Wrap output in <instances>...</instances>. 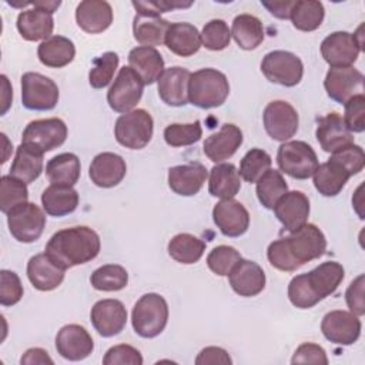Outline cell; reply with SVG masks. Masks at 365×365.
<instances>
[{
    "label": "cell",
    "mask_w": 365,
    "mask_h": 365,
    "mask_svg": "<svg viewBox=\"0 0 365 365\" xmlns=\"http://www.w3.org/2000/svg\"><path fill=\"white\" fill-rule=\"evenodd\" d=\"M101 248L98 234L86 225L63 228L46 244V255L60 268L68 269L94 259Z\"/></svg>",
    "instance_id": "1"
},
{
    "label": "cell",
    "mask_w": 365,
    "mask_h": 365,
    "mask_svg": "<svg viewBox=\"0 0 365 365\" xmlns=\"http://www.w3.org/2000/svg\"><path fill=\"white\" fill-rule=\"evenodd\" d=\"M230 83L217 68H201L191 73L188 80V103L198 108H215L225 103Z\"/></svg>",
    "instance_id": "2"
},
{
    "label": "cell",
    "mask_w": 365,
    "mask_h": 365,
    "mask_svg": "<svg viewBox=\"0 0 365 365\" xmlns=\"http://www.w3.org/2000/svg\"><path fill=\"white\" fill-rule=\"evenodd\" d=\"M168 304L165 298L155 292L144 294L131 312L134 332L141 338H155L168 322Z\"/></svg>",
    "instance_id": "3"
},
{
    "label": "cell",
    "mask_w": 365,
    "mask_h": 365,
    "mask_svg": "<svg viewBox=\"0 0 365 365\" xmlns=\"http://www.w3.org/2000/svg\"><path fill=\"white\" fill-rule=\"evenodd\" d=\"M154 121L151 114L143 108H134L115 120L114 137L117 143L130 150L144 148L153 138Z\"/></svg>",
    "instance_id": "4"
},
{
    "label": "cell",
    "mask_w": 365,
    "mask_h": 365,
    "mask_svg": "<svg viewBox=\"0 0 365 365\" xmlns=\"http://www.w3.org/2000/svg\"><path fill=\"white\" fill-rule=\"evenodd\" d=\"M277 164L279 171L287 175L295 180H308L318 167V157L308 143L292 140L278 147Z\"/></svg>",
    "instance_id": "5"
},
{
    "label": "cell",
    "mask_w": 365,
    "mask_h": 365,
    "mask_svg": "<svg viewBox=\"0 0 365 365\" xmlns=\"http://www.w3.org/2000/svg\"><path fill=\"white\" fill-rule=\"evenodd\" d=\"M364 26L352 34L348 31H334L327 36L321 43V54L331 67H349L352 66L364 48L362 38Z\"/></svg>",
    "instance_id": "6"
},
{
    "label": "cell",
    "mask_w": 365,
    "mask_h": 365,
    "mask_svg": "<svg viewBox=\"0 0 365 365\" xmlns=\"http://www.w3.org/2000/svg\"><path fill=\"white\" fill-rule=\"evenodd\" d=\"M261 71L271 83L294 87L304 76V64L301 58L287 50H274L264 56L261 61Z\"/></svg>",
    "instance_id": "7"
},
{
    "label": "cell",
    "mask_w": 365,
    "mask_h": 365,
    "mask_svg": "<svg viewBox=\"0 0 365 365\" xmlns=\"http://www.w3.org/2000/svg\"><path fill=\"white\" fill-rule=\"evenodd\" d=\"M144 86L141 77L131 67L124 66L120 68L114 83L107 91V103L110 108L120 114L133 111L143 97Z\"/></svg>",
    "instance_id": "8"
},
{
    "label": "cell",
    "mask_w": 365,
    "mask_h": 365,
    "mask_svg": "<svg viewBox=\"0 0 365 365\" xmlns=\"http://www.w3.org/2000/svg\"><path fill=\"white\" fill-rule=\"evenodd\" d=\"M58 87L50 78L36 71L21 76V104L27 110L48 111L58 103Z\"/></svg>",
    "instance_id": "9"
},
{
    "label": "cell",
    "mask_w": 365,
    "mask_h": 365,
    "mask_svg": "<svg viewBox=\"0 0 365 365\" xmlns=\"http://www.w3.org/2000/svg\"><path fill=\"white\" fill-rule=\"evenodd\" d=\"M6 215L9 231L19 242L30 244L41 237L46 227V214L34 202H23Z\"/></svg>",
    "instance_id": "10"
},
{
    "label": "cell",
    "mask_w": 365,
    "mask_h": 365,
    "mask_svg": "<svg viewBox=\"0 0 365 365\" xmlns=\"http://www.w3.org/2000/svg\"><path fill=\"white\" fill-rule=\"evenodd\" d=\"M67 134V125L61 118H40L26 125L21 134V143L30 144L43 153H48L63 145Z\"/></svg>",
    "instance_id": "11"
},
{
    "label": "cell",
    "mask_w": 365,
    "mask_h": 365,
    "mask_svg": "<svg viewBox=\"0 0 365 365\" xmlns=\"http://www.w3.org/2000/svg\"><path fill=\"white\" fill-rule=\"evenodd\" d=\"M262 123L267 134L272 140L285 143L297 134L299 117L297 110L288 101L274 100L265 106Z\"/></svg>",
    "instance_id": "12"
},
{
    "label": "cell",
    "mask_w": 365,
    "mask_h": 365,
    "mask_svg": "<svg viewBox=\"0 0 365 365\" xmlns=\"http://www.w3.org/2000/svg\"><path fill=\"white\" fill-rule=\"evenodd\" d=\"M285 242L292 257L301 265L318 259L327 250V238L324 232L315 224L309 222L291 231L289 235L285 237Z\"/></svg>",
    "instance_id": "13"
},
{
    "label": "cell",
    "mask_w": 365,
    "mask_h": 365,
    "mask_svg": "<svg viewBox=\"0 0 365 365\" xmlns=\"http://www.w3.org/2000/svg\"><path fill=\"white\" fill-rule=\"evenodd\" d=\"M361 319L351 311L335 309L324 315L321 322L322 335L336 345H352L361 335Z\"/></svg>",
    "instance_id": "14"
},
{
    "label": "cell",
    "mask_w": 365,
    "mask_h": 365,
    "mask_svg": "<svg viewBox=\"0 0 365 365\" xmlns=\"http://www.w3.org/2000/svg\"><path fill=\"white\" fill-rule=\"evenodd\" d=\"M324 87L331 100L345 104L354 96L364 94V74L352 66L331 67L325 76Z\"/></svg>",
    "instance_id": "15"
},
{
    "label": "cell",
    "mask_w": 365,
    "mask_h": 365,
    "mask_svg": "<svg viewBox=\"0 0 365 365\" xmlns=\"http://www.w3.org/2000/svg\"><path fill=\"white\" fill-rule=\"evenodd\" d=\"M90 318L98 335L111 338L125 328L127 309L118 299H100L93 305Z\"/></svg>",
    "instance_id": "16"
},
{
    "label": "cell",
    "mask_w": 365,
    "mask_h": 365,
    "mask_svg": "<svg viewBox=\"0 0 365 365\" xmlns=\"http://www.w3.org/2000/svg\"><path fill=\"white\" fill-rule=\"evenodd\" d=\"M212 221L222 235L230 238L241 237L250 227V214L237 200L218 201L212 208Z\"/></svg>",
    "instance_id": "17"
},
{
    "label": "cell",
    "mask_w": 365,
    "mask_h": 365,
    "mask_svg": "<svg viewBox=\"0 0 365 365\" xmlns=\"http://www.w3.org/2000/svg\"><path fill=\"white\" fill-rule=\"evenodd\" d=\"M56 349L64 359L83 361L93 352L94 341L83 325L68 324L57 332Z\"/></svg>",
    "instance_id": "18"
},
{
    "label": "cell",
    "mask_w": 365,
    "mask_h": 365,
    "mask_svg": "<svg viewBox=\"0 0 365 365\" xmlns=\"http://www.w3.org/2000/svg\"><path fill=\"white\" fill-rule=\"evenodd\" d=\"M230 285L240 297H255L265 288V272L254 261L241 258L228 274Z\"/></svg>",
    "instance_id": "19"
},
{
    "label": "cell",
    "mask_w": 365,
    "mask_h": 365,
    "mask_svg": "<svg viewBox=\"0 0 365 365\" xmlns=\"http://www.w3.org/2000/svg\"><path fill=\"white\" fill-rule=\"evenodd\" d=\"M127 165L121 155L115 153L97 154L88 168V177L91 182L100 188H111L118 185L125 177Z\"/></svg>",
    "instance_id": "20"
},
{
    "label": "cell",
    "mask_w": 365,
    "mask_h": 365,
    "mask_svg": "<svg viewBox=\"0 0 365 365\" xmlns=\"http://www.w3.org/2000/svg\"><path fill=\"white\" fill-rule=\"evenodd\" d=\"M272 210L277 220L291 232L308 221L309 200L302 191H287Z\"/></svg>",
    "instance_id": "21"
},
{
    "label": "cell",
    "mask_w": 365,
    "mask_h": 365,
    "mask_svg": "<svg viewBox=\"0 0 365 365\" xmlns=\"http://www.w3.org/2000/svg\"><path fill=\"white\" fill-rule=\"evenodd\" d=\"M242 131L231 123L222 124L220 131L205 138L202 150L212 163H222L231 158L242 144Z\"/></svg>",
    "instance_id": "22"
},
{
    "label": "cell",
    "mask_w": 365,
    "mask_h": 365,
    "mask_svg": "<svg viewBox=\"0 0 365 365\" xmlns=\"http://www.w3.org/2000/svg\"><path fill=\"white\" fill-rule=\"evenodd\" d=\"M191 73L180 66L165 68L157 81L160 98L171 107H181L188 103V80Z\"/></svg>",
    "instance_id": "23"
},
{
    "label": "cell",
    "mask_w": 365,
    "mask_h": 365,
    "mask_svg": "<svg viewBox=\"0 0 365 365\" xmlns=\"http://www.w3.org/2000/svg\"><path fill=\"white\" fill-rule=\"evenodd\" d=\"M315 137L325 153H335L344 145L352 144V133L346 128L342 117L332 111L318 120Z\"/></svg>",
    "instance_id": "24"
},
{
    "label": "cell",
    "mask_w": 365,
    "mask_h": 365,
    "mask_svg": "<svg viewBox=\"0 0 365 365\" xmlns=\"http://www.w3.org/2000/svg\"><path fill=\"white\" fill-rule=\"evenodd\" d=\"M207 177L208 171L200 163L174 165L168 170V187L178 195L192 197L202 188Z\"/></svg>",
    "instance_id": "25"
},
{
    "label": "cell",
    "mask_w": 365,
    "mask_h": 365,
    "mask_svg": "<svg viewBox=\"0 0 365 365\" xmlns=\"http://www.w3.org/2000/svg\"><path fill=\"white\" fill-rule=\"evenodd\" d=\"M76 21L88 34L103 33L113 23V9L104 0H84L76 9Z\"/></svg>",
    "instance_id": "26"
},
{
    "label": "cell",
    "mask_w": 365,
    "mask_h": 365,
    "mask_svg": "<svg viewBox=\"0 0 365 365\" xmlns=\"http://www.w3.org/2000/svg\"><path fill=\"white\" fill-rule=\"evenodd\" d=\"M27 278L38 291H53L61 285L66 269L56 265L46 252L36 254L27 262Z\"/></svg>",
    "instance_id": "27"
},
{
    "label": "cell",
    "mask_w": 365,
    "mask_h": 365,
    "mask_svg": "<svg viewBox=\"0 0 365 365\" xmlns=\"http://www.w3.org/2000/svg\"><path fill=\"white\" fill-rule=\"evenodd\" d=\"M17 30L20 36L27 41H38L47 40L51 37L54 29L53 14L40 9L34 7L29 10H23L17 16L16 21Z\"/></svg>",
    "instance_id": "28"
},
{
    "label": "cell",
    "mask_w": 365,
    "mask_h": 365,
    "mask_svg": "<svg viewBox=\"0 0 365 365\" xmlns=\"http://www.w3.org/2000/svg\"><path fill=\"white\" fill-rule=\"evenodd\" d=\"M128 67H131L143 80L145 86L154 84L161 77L164 60L155 47L138 46L128 53Z\"/></svg>",
    "instance_id": "29"
},
{
    "label": "cell",
    "mask_w": 365,
    "mask_h": 365,
    "mask_svg": "<svg viewBox=\"0 0 365 365\" xmlns=\"http://www.w3.org/2000/svg\"><path fill=\"white\" fill-rule=\"evenodd\" d=\"M164 44L171 53L180 57H190L195 54L202 46L198 29L185 21L170 24L165 33Z\"/></svg>",
    "instance_id": "30"
},
{
    "label": "cell",
    "mask_w": 365,
    "mask_h": 365,
    "mask_svg": "<svg viewBox=\"0 0 365 365\" xmlns=\"http://www.w3.org/2000/svg\"><path fill=\"white\" fill-rule=\"evenodd\" d=\"M78 200V192L71 185L64 184H50L41 194L43 210L51 217H64L74 212Z\"/></svg>",
    "instance_id": "31"
},
{
    "label": "cell",
    "mask_w": 365,
    "mask_h": 365,
    "mask_svg": "<svg viewBox=\"0 0 365 365\" xmlns=\"http://www.w3.org/2000/svg\"><path fill=\"white\" fill-rule=\"evenodd\" d=\"M43 151L21 143L16 148L14 160L10 167V175L21 180L26 184L34 182L43 173Z\"/></svg>",
    "instance_id": "32"
},
{
    "label": "cell",
    "mask_w": 365,
    "mask_h": 365,
    "mask_svg": "<svg viewBox=\"0 0 365 365\" xmlns=\"http://www.w3.org/2000/svg\"><path fill=\"white\" fill-rule=\"evenodd\" d=\"M76 56L74 43L64 36H51L37 47V57L41 64L50 68L68 66Z\"/></svg>",
    "instance_id": "33"
},
{
    "label": "cell",
    "mask_w": 365,
    "mask_h": 365,
    "mask_svg": "<svg viewBox=\"0 0 365 365\" xmlns=\"http://www.w3.org/2000/svg\"><path fill=\"white\" fill-rule=\"evenodd\" d=\"M170 21L151 13H135L133 20L134 38L145 47L161 46L165 38V33L170 27Z\"/></svg>",
    "instance_id": "34"
},
{
    "label": "cell",
    "mask_w": 365,
    "mask_h": 365,
    "mask_svg": "<svg viewBox=\"0 0 365 365\" xmlns=\"http://www.w3.org/2000/svg\"><path fill=\"white\" fill-rule=\"evenodd\" d=\"M317 191L324 197L338 195L349 180V173L335 160L329 158L327 163L318 164L312 174Z\"/></svg>",
    "instance_id": "35"
},
{
    "label": "cell",
    "mask_w": 365,
    "mask_h": 365,
    "mask_svg": "<svg viewBox=\"0 0 365 365\" xmlns=\"http://www.w3.org/2000/svg\"><path fill=\"white\" fill-rule=\"evenodd\" d=\"M241 190V177L231 163H220L214 165L208 177V192L212 197L228 200L234 198Z\"/></svg>",
    "instance_id": "36"
},
{
    "label": "cell",
    "mask_w": 365,
    "mask_h": 365,
    "mask_svg": "<svg viewBox=\"0 0 365 365\" xmlns=\"http://www.w3.org/2000/svg\"><path fill=\"white\" fill-rule=\"evenodd\" d=\"M345 277L344 267L336 261H325L307 272V278L314 292L322 301L334 294Z\"/></svg>",
    "instance_id": "37"
},
{
    "label": "cell",
    "mask_w": 365,
    "mask_h": 365,
    "mask_svg": "<svg viewBox=\"0 0 365 365\" xmlns=\"http://www.w3.org/2000/svg\"><path fill=\"white\" fill-rule=\"evenodd\" d=\"M234 41L242 50H254L264 41V27L258 17L252 14H238L231 27Z\"/></svg>",
    "instance_id": "38"
},
{
    "label": "cell",
    "mask_w": 365,
    "mask_h": 365,
    "mask_svg": "<svg viewBox=\"0 0 365 365\" xmlns=\"http://www.w3.org/2000/svg\"><path fill=\"white\" fill-rule=\"evenodd\" d=\"M81 173L80 160L73 153H61L48 160L46 177L51 184L76 185Z\"/></svg>",
    "instance_id": "39"
},
{
    "label": "cell",
    "mask_w": 365,
    "mask_h": 365,
    "mask_svg": "<svg viewBox=\"0 0 365 365\" xmlns=\"http://www.w3.org/2000/svg\"><path fill=\"white\" fill-rule=\"evenodd\" d=\"M167 251L174 261L190 265L201 259L205 251V242L192 234L181 232L168 241Z\"/></svg>",
    "instance_id": "40"
},
{
    "label": "cell",
    "mask_w": 365,
    "mask_h": 365,
    "mask_svg": "<svg viewBox=\"0 0 365 365\" xmlns=\"http://www.w3.org/2000/svg\"><path fill=\"white\" fill-rule=\"evenodd\" d=\"M325 16V9L321 1L317 0H295L291 10V21L297 30L314 31L317 30Z\"/></svg>",
    "instance_id": "41"
},
{
    "label": "cell",
    "mask_w": 365,
    "mask_h": 365,
    "mask_svg": "<svg viewBox=\"0 0 365 365\" xmlns=\"http://www.w3.org/2000/svg\"><path fill=\"white\" fill-rule=\"evenodd\" d=\"M255 184L257 198L268 210H272L277 201L288 191V184L278 170L269 168Z\"/></svg>",
    "instance_id": "42"
},
{
    "label": "cell",
    "mask_w": 365,
    "mask_h": 365,
    "mask_svg": "<svg viewBox=\"0 0 365 365\" xmlns=\"http://www.w3.org/2000/svg\"><path fill=\"white\" fill-rule=\"evenodd\" d=\"M90 282L93 288L97 291H120L125 288L128 284V272L124 267L118 264H106L91 274Z\"/></svg>",
    "instance_id": "43"
},
{
    "label": "cell",
    "mask_w": 365,
    "mask_h": 365,
    "mask_svg": "<svg viewBox=\"0 0 365 365\" xmlns=\"http://www.w3.org/2000/svg\"><path fill=\"white\" fill-rule=\"evenodd\" d=\"M271 164L272 158L267 151L261 148H251L242 157L238 174L242 180L252 184L257 182L271 168Z\"/></svg>",
    "instance_id": "44"
},
{
    "label": "cell",
    "mask_w": 365,
    "mask_h": 365,
    "mask_svg": "<svg viewBox=\"0 0 365 365\" xmlns=\"http://www.w3.org/2000/svg\"><path fill=\"white\" fill-rule=\"evenodd\" d=\"M29 190L27 184L13 175H1L0 180V210L9 214L14 207L27 202Z\"/></svg>",
    "instance_id": "45"
},
{
    "label": "cell",
    "mask_w": 365,
    "mask_h": 365,
    "mask_svg": "<svg viewBox=\"0 0 365 365\" xmlns=\"http://www.w3.org/2000/svg\"><path fill=\"white\" fill-rule=\"evenodd\" d=\"M118 54L114 51H106L101 56H98L94 63L93 67L90 68L88 73V83L93 88H104L107 87L113 77L114 73L118 67Z\"/></svg>",
    "instance_id": "46"
},
{
    "label": "cell",
    "mask_w": 365,
    "mask_h": 365,
    "mask_svg": "<svg viewBox=\"0 0 365 365\" xmlns=\"http://www.w3.org/2000/svg\"><path fill=\"white\" fill-rule=\"evenodd\" d=\"M201 135H202V128L198 120L188 124L174 123L164 128V140L171 147L191 145L200 141Z\"/></svg>",
    "instance_id": "47"
},
{
    "label": "cell",
    "mask_w": 365,
    "mask_h": 365,
    "mask_svg": "<svg viewBox=\"0 0 365 365\" xmlns=\"http://www.w3.org/2000/svg\"><path fill=\"white\" fill-rule=\"evenodd\" d=\"M201 44L211 51H221L230 46L231 30L221 19H212L202 27Z\"/></svg>",
    "instance_id": "48"
},
{
    "label": "cell",
    "mask_w": 365,
    "mask_h": 365,
    "mask_svg": "<svg viewBox=\"0 0 365 365\" xmlns=\"http://www.w3.org/2000/svg\"><path fill=\"white\" fill-rule=\"evenodd\" d=\"M288 299L289 302L299 308V309H308L315 307L321 299L314 292L312 287L308 282L307 272L295 275L289 284H288Z\"/></svg>",
    "instance_id": "49"
},
{
    "label": "cell",
    "mask_w": 365,
    "mask_h": 365,
    "mask_svg": "<svg viewBox=\"0 0 365 365\" xmlns=\"http://www.w3.org/2000/svg\"><path fill=\"white\" fill-rule=\"evenodd\" d=\"M241 254L231 245H218L207 255L208 268L220 277H228L232 267L241 259Z\"/></svg>",
    "instance_id": "50"
},
{
    "label": "cell",
    "mask_w": 365,
    "mask_h": 365,
    "mask_svg": "<svg viewBox=\"0 0 365 365\" xmlns=\"http://www.w3.org/2000/svg\"><path fill=\"white\" fill-rule=\"evenodd\" d=\"M267 258L274 268L284 271V272H292V271H297L299 267H302L292 257V254L285 242V238L275 240L268 245Z\"/></svg>",
    "instance_id": "51"
},
{
    "label": "cell",
    "mask_w": 365,
    "mask_h": 365,
    "mask_svg": "<svg viewBox=\"0 0 365 365\" xmlns=\"http://www.w3.org/2000/svg\"><path fill=\"white\" fill-rule=\"evenodd\" d=\"M329 158L338 161L349 173L351 177L361 173L364 165H365L364 148L361 145L354 144V143L341 147L339 150L332 153Z\"/></svg>",
    "instance_id": "52"
},
{
    "label": "cell",
    "mask_w": 365,
    "mask_h": 365,
    "mask_svg": "<svg viewBox=\"0 0 365 365\" xmlns=\"http://www.w3.org/2000/svg\"><path fill=\"white\" fill-rule=\"evenodd\" d=\"M23 285L19 275L10 269L0 271V304L3 307L16 305L23 298Z\"/></svg>",
    "instance_id": "53"
},
{
    "label": "cell",
    "mask_w": 365,
    "mask_h": 365,
    "mask_svg": "<svg viewBox=\"0 0 365 365\" xmlns=\"http://www.w3.org/2000/svg\"><path fill=\"white\" fill-rule=\"evenodd\" d=\"M344 123L351 133H362L365 130V96L358 94L349 98L345 104Z\"/></svg>",
    "instance_id": "54"
},
{
    "label": "cell",
    "mask_w": 365,
    "mask_h": 365,
    "mask_svg": "<svg viewBox=\"0 0 365 365\" xmlns=\"http://www.w3.org/2000/svg\"><path fill=\"white\" fill-rule=\"evenodd\" d=\"M104 365H143V355L140 351L128 344H118L107 349Z\"/></svg>",
    "instance_id": "55"
},
{
    "label": "cell",
    "mask_w": 365,
    "mask_h": 365,
    "mask_svg": "<svg viewBox=\"0 0 365 365\" xmlns=\"http://www.w3.org/2000/svg\"><path fill=\"white\" fill-rule=\"evenodd\" d=\"M291 364H318V365H327L328 364V356L325 349L312 342H304L301 344L291 359Z\"/></svg>",
    "instance_id": "56"
},
{
    "label": "cell",
    "mask_w": 365,
    "mask_h": 365,
    "mask_svg": "<svg viewBox=\"0 0 365 365\" xmlns=\"http://www.w3.org/2000/svg\"><path fill=\"white\" fill-rule=\"evenodd\" d=\"M364 285H365V275L359 274L346 288L345 291V301L352 314L356 317H362L365 314V302H364Z\"/></svg>",
    "instance_id": "57"
},
{
    "label": "cell",
    "mask_w": 365,
    "mask_h": 365,
    "mask_svg": "<svg viewBox=\"0 0 365 365\" xmlns=\"http://www.w3.org/2000/svg\"><path fill=\"white\" fill-rule=\"evenodd\" d=\"M131 4L137 13H151V14L160 16L161 13H165L174 9H188L192 6V1L154 0V1H133Z\"/></svg>",
    "instance_id": "58"
},
{
    "label": "cell",
    "mask_w": 365,
    "mask_h": 365,
    "mask_svg": "<svg viewBox=\"0 0 365 365\" xmlns=\"http://www.w3.org/2000/svg\"><path fill=\"white\" fill-rule=\"evenodd\" d=\"M195 364L197 365H207V364H211V365H215V364L231 365L232 359H231L230 354L221 346H205L197 355Z\"/></svg>",
    "instance_id": "59"
},
{
    "label": "cell",
    "mask_w": 365,
    "mask_h": 365,
    "mask_svg": "<svg viewBox=\"0 0 365 365\" xmlns=\"http://www.w3.org/2000/svg\"><path fill=\"white\" fill-rule=\"evenodd\" d=\"M295 0H275V1H261V4L277 19L287 20L291 16V10Z\"/></svg>",
    "instance_id": "60"
},
{
    "label": "cell",
    "mask_w": 365,
    "mask_h": 365,
    "mask_svg": "<svg viewBox=\"0 0 365 365\" xmlns=\"http://www.w3.org/2000/svg\"><path fill=\"white\" fill-rule=\"evenodd\" d=\"M20 364L21 365H33V364L34 365H44V364L53 365L54 361L50 358V355L46 349H43V348H30L20 358Z\"/></svg>",
    "instance_id": "61"
},
{
    "label": "cell",
    "mask_w": 365,
    "mask_h": 365,
    "mask_svg": "<svg viewBox=\"0 0 365 365\" xmlns=\"http://www.w3.org/2000/svg\"><path fill=\"white\" fill-rule=\"evenodd\" d=\"M1 86H3V91H1V110H0V114L4 115L7 113V110L10 108L11 106V98H13V90H11V86L9 83V78L7 76L1 74Z\"/></svg>",
    "instance_id": "62"
},
{
    "label": "cell",
    "mask_w": 365,
    "mask_h": 365,
    "mask_svg": "<svg viewBox=\"0 0 365 365\" xmlns=\"http://www.w3.org/2000/svg\"><path fill=\"white\" fill-rule=\"evenodd\" d=\"M60 4H61V1H40V0H36V1H31V6H34V7H40V9H43V10H46V11H48V13H54L58 7H60Z\"/></svg>",
    "instance_id": "63"
}]
</instances>
